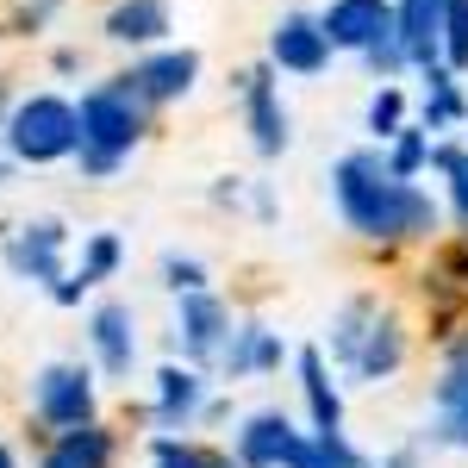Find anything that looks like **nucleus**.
Here are the masks:
<instances>
[{
  "label": "nucleus",
  "mask_w": 468,
  "mask_h": 468,
  "mask_svg": "<svg viewBox=\"0 0 468 468\" xmlns=\"http://www.w3.org/2000/svg\"><path fill=\"white\" fill-rule=\"evenodd\" d=\"M431 132L425 125H399L394 138L381 144V163H388V176H399V181H419L425 169H431Z\"/></svg>",
  "instance_id": "nucleus-25"
},
{
  "label": "nucleus",
  "mask_w": 468,
  "mask_h": 468,
  "mask_svg": "<svg viewBox=\"0 0 468 468\" xmlns=\"http://www.w3.org/2000/svg\"><path fill=\"white\" fill-rule=\"evenodd\" d=\"M288 468H368V456H362L356 443H350V431L337 425V431H306L300 437V450H293Z\"/></svg>",
  "instance_id": "nucleus-24"
},
{
  "label": "nucleus",
  "mask_w": 468,
  "mask_h": 468,
  "mask_svg": "<svg viewBox=\"0 0 468 468\" xmlns=\"http://www.w3.org/2000/svg\"><path fill=\"white\" fill-rule=\"evenodd\" d=\"M88 350H94L107 381H132V368H138V313L125 300H101L88 313Z\"/></svg>",
  "instance_id": "nucleus-14"
},
{
  "label": "nucleus",
  "mask_w": 468,
  "mask_h": 468,
  "mask_svg": "<svg viewBox=\"0 0 468 468\" xmlns=\"http://www.w3.org/2000/svg\"><path fill=\"white\" fill-rule=\"evenodd\" d=\"M119 269H125V238H119V231H88V238H81V256H75V269L50 288V300H57V306H81V293L107 288Z\"/></svg>",
  "instance_id": "nucleus-16"
},
{
  "label": "nucleus",
  "mask_w": 468,
  "mask_h": 468,
  "mask_svg": "<svg viewBox=\"0 0 468 468\" xmlns=\"http://www.w3.org/2000/svg\"><path fill=\"white\" fill-rule=\"evenodd\" d=\"M94 368H81V362H44L32 375V412L37 425H50V431H75V425H88L94 419Z\"/></svg>",
  "instance_id": "nucleus-4"
},
{
  "label": "nucleus",
  "mask_w": 468,
  "mask_h": 468,
  "mask_svg": "<svg viewBox=\"0 0 468 468\" xmlns=\"http://www.w3.org/2000/svg\"><path fill=\"white\" fill-rule=\"evenodd\" d=\"M431 443L468 450V331L443 350V375L431 388Z\"/></svg>",
  "instance_id": "nucleus-12"
},
{
  "label": "nucleus",
  "mask_w": 468,
  "mask_h": 468,
  "mask_svg": "<svg viewBox=\"0 0 468 468\" xmlns=\"http://www.w3.org/2000/svg\"><path fill=\"white\" fill-rule=\"evenodd\" d=\"M13 169H19V163L6 156V144H0V187H6V176H13Z\"/></svg>",
  "instance_id": "nucleus-38"
},
{
  "label": "nucleus",
  "mask_w": 468,
  "mask_h": 468,
  "mask_svg": "<svg viewBox=\"0 0 468 468\" xmlns=\"http://www.w3.org/2000/svg\"><path fill=\"white\" fill-rule=\"evenodd\" d=\"M331 37H324V26H319V13H282L275 19V32H269V63L282 75H324L331 69Z\"/></svg>",
  "instance_id": "nucleus-13"
},
{
  "label": "nucleus",
  "mask_w": 468,
  "mask_h": 468,
  "mask_svg": "<svg viewBox=\"0 0 468 468\" xmlns=\"http://www.w3.org/2000/svg\"><path fill=\"white\" fill-rule=\"evenodd\" d=\"M425 75V94H419V125L425 132H456L468 119V94H463V75L456 69H443V63H431V69H419Z\"/></svg>",
  "instance_id": "nucleus-22"
},
{
  "label": "nucleus",
  "mask_w": 468,
  "mask_h": 468,
  "mask_svg": "<svg viewBox=\"0 0 468 468\" xmlns=\"http://www.w3.org/2000/svg\"><path fill=\"white\" fill-rule=\"evenodd\" d=\"M288 356H293V350H288L282 331H269L262 319H238L213 368L225 375V381H262V375H282V362H288Z\"/></svg>",
  "instance_id": "nucleus-10"
},
{
  "label": "nucleus",
  "mask_w": 468,
  "mask_h": 468,
  "mask_svg": "<svg viewBox=\"0 0 468 468\" xmlns=\"http://www.w3.org/2000/svg\"><path fill=\"white\" fill-rule=\"evenodd\" d=\"M431 169L443 176V200H450V218L468 231V150L456 144H431Z\"/></svg>",
  "instance_id": "nucleus-26"
},
{
  "label": "nucleus",
  "mask_w": 468,
  "mask_h": 468,
  "mask_svg": "<svg viewBox=\"0 0 468 468\" xmlns=\"http://www.w3.org/2000/svg\"><path fill=\"white\" fill-rule=\"evenodd\" d=\"M331 200H337V218L368 244H419L443 218V207L419 181L388 176L381 150H344L331 163Z\"/></svg>",
  "instance_id": "nucleus-1"
},
{
  "label": "nucleus",
  "mask_w": 468,
  "mask_h": 468,
  "mask_svg": "<svg viewBox=\"0 0 468 468\" xmlns=\"http://www.w3.org/2000/svg\"><path fill=\"white\" fill-rule=\"evenodd\" d=\"M13 101H19V94H13V88L0 81V125H6V112H13Z\"/></svg>",
  "instance_id": "nucleus-37"
},
{
  "label": "nucleus",
  "mask_w": 468,
  "mask_h": 468,
  "mask_svg": "<svg viewBox=\"0 0 468 468\" xmlns=\"http://www.w3.org/2000/svg\"><path fill=\"white\" fill-rule=\"evenodd\" d=\"M399 368H406V324L381 306V313H375V324L362 331V344L350 350L344 375H350L356 388H381V381H394Z\"/></svg>",
  "instance_id": "nucleus-15"
},
{
  "label": "nucleus",
  "mask_w": 468,
  "mask_h": 468,
  "mask_svg": "<svg viewBox=\"0 0 468 468\" xmlns=\"http://www.w3.org/2000/svg\"><path fill=\"white\" fill-rule=\"evenodd\" d=\"M368 468H425V463H419V450H394V456H381V463H368Z\"/></svg>",
  "instance_id": "nucleus-35"
},
{
  "label": "nucleus",
  "mask_w": 468,
  "mask_h": 468,
  "mask_svg": "<svg viewBox=\"0 0 468 468\" xmlns=\"http://www.w3.org/2000/svg\"><path fill=\"white\" fill-rule=\"evenodd\" d=\"M144 132H150V107L138 101V88L125 75L94 81L75 101V169L88 181H112L132 163V150L144 144Z\"/></svg>",
  "instance_id": "nucleus-2"
},
{
  "label": "nucleus",
  "mask_w": 468,
  "mask_h": 468,
  "mask_svg": "<svg viewBox=\"0 0 468 468\" xmlns=\"http://www.w3.org/2000/svg\"><path fill=\"white\" fill-rule=\"evenodd\" d=\"M0 468H19V456H13V450H6V443H0Z\"/></svg>",
  "instance_id": "nucleus-39"
},
{
  "label": "nucleus",
  "mask_w": 468,
  "mask_h": 468,
  "mask_svg": "<svg viewBox=\"0 0 468 468\" xmlns=\"http://www.w3.org/2000/svg\"><path fill=\"white\" fill-rule=\"evenodd\" d=\"M112 456H119V437H112L101 419H88V425H75V431H50L37 468H112Z\"/></svg>",
  "instance_id": "nucleus-20"
},
{
  "label": "nucleus",
  "mask_w": 468,
  "mask_h": 468,
  "mask_svg": "<svg viewBox=\"0 0 468 468\" xmlns=\"http://www.w3.org/2000/svg\"><path fill=\"white\" fill-rule=\"evenodd\" d=\"M300 425H293L282 406H262L250 419H238V437H231V463L238 468H288L293 450H300Z\"/></svg>",
  "instance_id": "nucleus-11"
},
{
  "label": "nucleus",
  "mask_w": 468,
  "mask_h": 468,
  "mask_svg": "<svg viewBox=\"0 0 468 468\" xmlns=\"http://www.w3.org/2000/svg\"><path fill=\"white\" fill-rule=\"evenodd\" d=\"M0 256H6V269L19 275V282H37V288L50 293L63 275H69V225L63 218H26V225H13L6 238H0Z\"/></svg>",
  "instance_id": "nucleus-5"
},
{
  "label": "nucleus",
  "mask_w": 468,
  "mask_h": 468,
  "mask_svg": "<svg viewBox=\"0 0 468 468\" xmlns=\"http://www.w3.org/2000/svg\"><path fill=\"white\" fill-rule=\"evenodd\" d=\"M150 468H238V463H231V456H218V450L187 443V437L156 431V437H150Z\"/></svg>",
  "instance_id": "nucleus-27"
},
{
  "label": "nucleus",
  "mask_w": 468,
  "mask_h": 468,
  "mask_svg": "<svg viewBox=\"0 0 468 468\" xmlns=\"http://www.w3.org/2000/svg\"><path fill=\"white\" fill-rule=\"evenodd\" d=\"M443 6L450 0H394V32L412 69L443 63Z\"/></svg>",
  "instance_id": "nucleus-19"
},
{
  "label": "nucleus",
  "mask_w": 468,
  "mask_h": 468,
  "mask_svg": "<svg viewBox=\"0 0 468 468\" xmlns=\"http://www.w3.org/2000/svg\"><path fill=\"white\" fill-rule=\"evenodd\" d=\"M362 125H368V138H375V144H388L399 125H406V94H399L394 81H381V88L368 94V112H362Z\"/></svg>",
  "instance_id": "nucleus-28"
},
{
  "label": "nucleus",
  "mask_w": 468,
  "mask_h": 468,
  "mask_svg": "<svg viewBox=\"0 0 468 468\" xmlns=\"http://www.w3.org/2000/svg\"><path fill=\"white\" fill-rule=\"evenodd\" d=\"M231 306L218 300L213 288H194V293H176V344L181 356L194 362V368H213L218 350H225V337H231Z\"/></svg>",
  "instance_id": "nucleus-7"
},
{
  "label": "nucleus",
  "mask_w": 468,
  "mask_h": 468,
  "mask_svg": "<svg viewBox=\"0 0 468 468\" xmlns=\"http://www.w3.org/2000/svg\"><path fill=\"white\" fill-rule=\"evenodd\" d=\"M207 282H213V275H207L200 256H181V250L163 256V288L169 293H194V288H207Z\"/></svg>",
  "instance_id": "nucleus-31"
},
{
  "label": "nucleus",
  "mask_w": 468,
  "mask_h": 468,
  "mask_svg": "<svg viewBox=\"0 0 468 468\" xmlns=\"http://www.w3.org/2000/svg\"><path fill=\"white\" fill-rule=\"evenodd\" d=\"M324 37H331V50H368L375 37L394 26V0H331L319 13Z\"/></svg>",
  "instance_id": "nucleus-18"
},
{
  "label": "nucleus",
  "mask_w": 468,
  "mask_h": 468,
  "mask_svg": "<svg viewBox=\"0 0 468 468\" xmlns=\"http://www.w3.org/2000/svg\"><path fill=\"white\" fill-rule=\"evenodd\" d=\"M207 399H213L207 368H194V362H163V368H156V394H150V425L169 431V437L194 431L200 412H207Z\"/></svg>",
  "instance_id": "nucleus-9"
},
{
  "label": "nucleus",
  "mask_w": 468,
  "mask_h": 468,
  "mask_svg": "<svg viewBox=\"0 0 468 468\" xmlns=\"http://www.w3.org/2000/svg\"><path fill=\"white\" fill-rule=\"evenodd\" d=\"M293 375H300V399H306V431H337L344 425V388L324 350H293Z\"/></svg>",
  "instance_id": "nucleus-17"
},
{
  "label": "nucleus",
  "mask_w": 468,
  "mask_h": 468,
  "mask_svg": "<svg viewBox=\"0 0 468 468\" xmlns=\"http://www.w3.org/2000/svg\"><path fill=\"white\" fill-rule=\"evenodd\" d=\"M125 81L138 88L144 107H176L200 81V50H187V44H150L144 57L125 69Z\"/></svg>",
  "instance_id": "nucleus-8"
},
{
  "label": "nucleus",
  "mask_w": 468,
  "mask_h": 468,
  "mask_svg": "<svg viewBox=\"0 0 468 468\" xmlns=\"http://www.w3.org/2000/svg\"><path fill=\"white\" fill-rule=\"evenodd\" d=\"M362 63H368V75H375V81H394L399 69H412V63H406V50H399V32H394V26H388V32L362 50Z\"/></svg>",
  "instance_id": "nucleus-30"
},
{
  "label": "nucleus",
  "mask_w": 468,
  "mask_h": 468,
  "mask_svg": "<svg viewBox=\"0 0 468 468\" xmlns=\"http://www.w3.org/2000/svg\"><path fill=\"white\" fill-rule=\"evenodd\" d=\"M0 144L19 169H50V163H69L75 156V101L63 94H26L13 101L6 125H0Z\"/></svg>",
  "instance_id": "nucleus-3"
},
{
  "label": "nucleus",
  "mask_w": 468,
  "mask_h": 468,
  "mask_svg": "<svg viewBox=\"0 0 468 468\" xmlns=\"http://www.w3.org/2000/svg\"><path fill=\"white\" fill-rule=\"evenodd\" d=\"M176 32V6L169 0H112L107 13V37L112 44H132V50H150Z\"/></svg>",
  "instance_id": "nucleus-21"
},
{
  "label": "nucleus",
  "mask_w": 468,
  "mask_h": 468,
  "mask_svg": "<svg viewBox=\"0 0 468 468\" xmlns=\"http://www.w3.org/2000/svg\"><path fill=\"white\" fill-rule=\"evenodd\" d=\"M238 101H244V132H250L256 156H282L293 144L288 132V101H282V81H275V63H256V69L238 75Z\"/></svg>",
  "instance_id": "nucleus-6"
},
{
  "label": "nucleus",
  "mask_w": 468,
  "mask_h": 468,
  "mask_svg": "<svg viewBox=\"0 0 468 468\" xmlns=\"http://www.w3.org/2000/svg\"><path fill=\"white\" fill-rule=\"evenodd\" d=\"M375 313H381V300H375V293H350V300H344V306L331 313V356H324V362H331L337 375H344L350 350L362 344V331L375 324Z\"/></svg>",
  "instance_id": "nucleus-23"
},
{
  "label": "nucleus",
  "mask_w": 468,
  "mask_h": 468,
  "mask_svg": "<svg viewBox=\"0 0 468 468\" xmlns=\"http://www.w3.org/2000/svg\"><path fill=\"white\" fill-rule=\"evenodd\" d=\"M443 69L468 75V0L443 6Z\"/></svg>",
  "instance_id": "nucleus-29"
},
{
  "label": "nucleus",
  "mask_w": 468,
  "mask_h": 468,
  "mask_svg": "<svg viewBox=\"0 0 468 468\" xmlns=\"http://www.w3.org/2000/svg\"><path fill=\"white\" fill-rule=\"evenodd\" d=\"M57 13H63V0H26L19 6V32H44Z\"/></svg>",
  "instance_id": "nucleus-32"
},
{
  "label": "nucleus",
  "mask_w": 468,
  "mask_h": 468,
  "mask_svg": "<svg viewBox=\"0 0 468 468\" xmlns=\"http://www.w3.org/2000/svg\"><path fill=\"white\" fill-rule=\"evenodd\" d=\"M250 213L262 218V225H275V213H282V207H275V194H269V181H256V187H250Z\"/></svg>",
  "instance_id": "nucleus-33"
},
{
  "label": "nucleus",
  "mask_w": 468,
  "mask_h": 468,
  "mask_svg": "<svg viewBox=\"0 0 468 468\" xmlns=\"http://www.w3.org/2000/svg\"><path fill=\"white\" fill-rule=\"evenodd\" d=\"M50 69H57V75H75V69H81V50H57V57H50Z\"/></svg>",
  "instance_id": "nucleus-36"
},
{
  "label": "nucleus",
  "mask_w": 468,
  "mask_h": 468,
  "mask_svg": "<svg viewBox=\"0 0 468 468\" xmlns=\"http://www.w3.org/2000/svg\"><path fill=\"white\" fill-rule=\"evenodd\" d=\"M244 200V181L238 176H218V187H213V207H238Z\"/></svg>",
  "instance_id": "nucleus-34"
}]
</instances>
